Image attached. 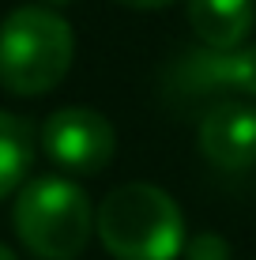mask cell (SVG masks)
<instances>
[{
    "label": "cell",
    "instance_id": "obj_1",
    "mask_svg": "<svg viewBox=\"0 0 256 260\" xmlns=\"http://www.w3.org/2000/svg\"><path fill=\"white\" fill-rule=\"evenodd\" d=\"M102 245L117 260H173L185 249V219L166 189L143 181L117 185L94 215Z\"/></svg>",
    "mask_w": 256,
    "mask_h": 260
},
{
    "label": "cell",
    "instance_id": "obj_2",
    "mask_svg": "<svg viewBox=\"0 0 256 260\" xmlns=\"http://www.w3.org/2000/svg\"><path fill=\"white\" fill-rule=\"evenodd\" d=\"M76 57L72 26L53 8L26 4L0 23V87L19 98H38L68 76Z\"/></svg>",
    "mask_w": 256,
    "mask_h": 260
},
{
    "label": "cell",
    "instance_id": "obj_3",
    "mask_svg": "<svg viewBox=\"0 0 256 260\" xmlns=\"http://www.w3.org/2000/svg\"><path fill=\"white\" fill-rule=\"evenodd\" d=\"M15 234L38 260H76L91 241V200L68 177H34L23 185L12 211Z\"/></svg>",
    "mask_w": 256,
    "mask_h": 260
},
{
    "label": "cell",
    "instance_id": "obj_4",
    "mask_svg": "<svg viewBox=\"0 0 256 260\" xmlns=\"http://www.w3.org/2000/svg\"><path fill=\"white\" fill-rule=\"evenodd\" d=\"M42 151L64 174L91 177L113 162L117 132L91 106H64V110L49 113L46 124H42Z\"/></svg>",
    "mask_w": 256,
    "mask_h": 260
},
{
    "label": "cell",
    "instance_id": "obj_5",
    "mask_svg": "<svg viewBox=\"0 0 256 260\" xmlns=\"http://www.w3.org/2000/svg\"><path fill=\"white\" fill-rule=\"evenodd\" d=\"M173 91L181 94H230V98H256V46L234 49H185L173 64Z\"/></svg>",
    "mask_w": 256,
    "mask_h": 260
},
{
    "label": "cell",
    "instance_id": "obj_6",
    "mask_svg": "<svg viewBox=\"0 0 256 260\" xmlns=\"http://www.w3.org/2000/svg\"><path fill=\"white\" fill-rule=\"evenodd\" d=\"M200 151L218 170H249L256 162V110L245 102H218L200 121Z\"/></svg>",
    "mask_w": 256,
    "mask_h": 260
},
{
    "label": "cell",
    "instance_id": "obj_7",
    "mask_svg": "<svg viewBox=\"0 0 256 260\" xmlns=\"http://www.w3.org/2000/svg\"><path fill=\"white\" fill-rule=\"evenodd\" d=\"M256 23V0H189V26L207 49L245 46Z\"/></svg>",
    "mask_w": 256,
    "mask_h": 260
},
{
    "label": "cell",
    "instance_id": "obj_8",
    "mask_svg": "<svg viewBox=\"0 0 256 260\" xmlns=\"http://www.w3.org/2000/svg\"><path fill=\"white\" fill-rule=\"evenodd\" d=\"M34 162V136L30 124L15 113L0 110V200L23 185L26 170Z\"/></svg>",
    "mask_w": 256,
    "mask_h": 260
},
{
    "label": "cell",
    "instance_id": "obj_9",
    "mask_svg": "<svg viewBox=\"0 0 256 260\" xmlns=\"http://www.w3.org/2000/svg\"><path fill=\"white\" fill-rule=\"evenodd\" d=\"M185 260H230V245H226L223 234H215V230H204V234H196L192 241H185Z\"/></svg>",
    "mask_w": 256,
    "mask_h": 260
},
{
    "label": "cell",
    "instance_id": "obj_10",
    "mask_svg": "<svg viewBox=\"0 0 256 260\" xmlns=\"http://www.w3.org/2000/svg\"><path fill=\"white\" fill-rule=\"evenodd\" d=\"M125 8H136V12H158V8H170L173 0H117Z\"/></svg>",
    "mask_w": 256,
    "mask_h": 260
},
{
    "label": "cell",
    "instance_id": "obj_11",
    "mask_svg": "<svg viewBox=\"0 0 256 260\" xmlns=\"http://www.w3.org/2000/svg\"><path fill=\"white\" fill-rule=\"evenodd\" d=\"M0 260H19V256H15L12 249H8V245H0Z\"/></svg>",
    "mask_w": 256,
    "mask_h": 260
},
{
    "label": "cell",
    "instance_id": "obj_12",
    "mask_svg": "<svg viewBox=\"0 0 256 260\" xmlns=\"http://www.w3.org/2000/svg\"><path fill=\"white\" fill-rule=\"evenodd\" d=\"M49 4H72V0H49Z\"/></svg>",
    "mask_w": 256,
    "mask_h": 260
}]
</instances>
